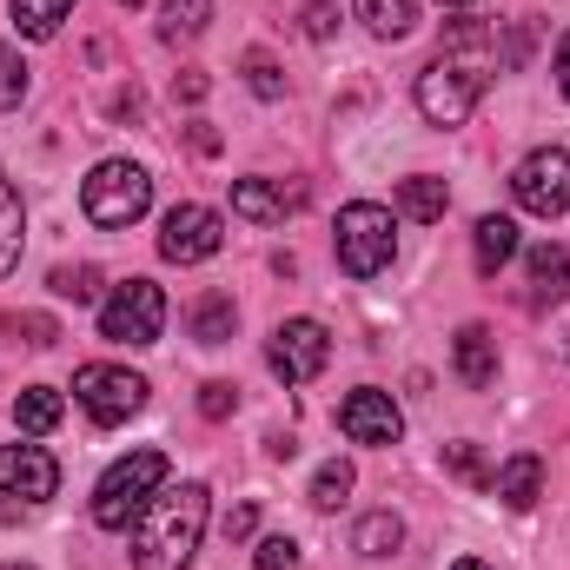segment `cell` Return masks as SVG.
<instances>
[{"instance_id":"6da1fadb","label":"cell","mask_w":570,"mask_h":570,"mask_svg":"<svg viewBox=\"0 0 570 570\" xmlns=\"http://www.w3.org/2000/svg\"><path fill=\"white\" fill-rule=\"evenodd\" d=\"M491 67H498V47L478 20H451L444 27V53L419 73V114L431 127H464L471 107L484 100L491 87Z\"/></svg>"},{"instance_id":"7a4b0ae2","label":"cell","mask_w":570,"mask_h":570,"mask_svg":"<svg viewBox=\"0 0 570 570\" xmlns=\"http://www.w3.org/2000/svg\"><path fill=\"white\" fill-rule=\"evenodd\" d=\"M206 518H213L206 484L153 491V504L134 518V570H186L193 558H199Z\"/></svg>"},{"instance_id":"3957f363","label":"cell","mask_w":570,"mask_h":570,"mask_svg":"<svg viewBox=\"0 0 570 570\" xmlns=\"http://www.w3.org/2000/svg\"><path fill=\"white\" fill-rule=\"evenodd\" d=\"M166 471H173V464H166L159 444L127 451V458L100 478V491H94V524H100V531H127L146 504H153V491L166 484Z\"/></svg>"},{"instance_id":"277c9868","label":"cell","mask_w":570,"mask_h":570,"mask_svg":"<svg viewBox=\"0 0 570 570\" xmlns=\"http://www.w3.org/2000/svg\"><path fill=\"white\" fill-rule=\"evenodd\" d=\"M146 206H153V179H146V166H134V159H100L80 179V213L94 226H107V233L134 226Z\"/></svg>"},{"instance_id":"5b68a950","label":"cell","mask_w":570,"mask_h":570,"mask_svg":"<svg viewBox=\"0 0 570 570\" xmlns=\"http://www.w3.org/2000/svg\"><path fill=\"white\" fill-rule=\"evenodd\" d=\"M392 253H399L392 213L372 206V199H352V206L338 213V266H345L352 279H379V273L392 266Z\"/></svg>"},{"instance_id":"8992f818","label":"cell","mask_w":570,"mask_h":570,"mask_svg":"<svg viewBox=\"0 0 570 570\" xmlns=\"http://www.w3.org/2000/svg\"><path fill=\"white\" fill-rule=\"evenodd\" d=\"M159 332H166V292L153 279L114 285V298L100 305V338H114V345H153Z\"/></svg>"},{"instance_id":"52a82bcc","label":"cell","mask_w":570,"mask_h":570,"mask_svg":"<svg viewBox=\"0 0 570 570\" xmlns=\"http://www.w3.org/2000/svg\"><path fill=\"white\" fill-rule=\"evenodd\" d=\"M73 399L94 425H127L146 405V379L127 372V365H80L73 372Z\"/></svg>"},{"instance_id":"ba28073f","label":"cell","mask_w":570,"mask_h":570,"mask_svg":"<svg viewBox=\"0 0 570 570\" xmlns=\"http://www.w3.org/2000/svg\"><path fill=\"white\" fill-rule=\"evenodd\" d=\"M511 193H518V206H524V213H538V219L570 213V153H564V146H538L531 159H518Z\"/></svg>"},{"instance_id":"9c48e42d","label":"cell","mask_w":570,"mask_h":570,"mask_svg":"<svg viewBox=\"0 0 570 570\" xmlns=\"http://www.w3.org/2000/svg\"><path fill=\"white\" fill-rule=\"evenodd\" d=\"M219 246H226V219L213 206H173L159 219V259H173V266H199Z\"/></svg>"},{"instance_id":"30bf717a","label":"cell","mask_w":570,"mask_h":570,"mask_svg":"<svg viewBox=\"0 0 570 570\" xmlns=\"http://www.w3.org/2000/svg\"><path fill=\"white\" fill-rule=\"evenodd\" d=\"M266 358H273V372H279L285 385H312L325 372V358H332V338H325L318 318H285L279 332H273Z\"/></svg>"},{"instance_id":"8fae6325","label":"cell","mask_w":570,"mask_h":570,"mask_svg":"<svg viewBox=\"0 0 570 570\" xmlns=\"http://www.w3.org/2000/svg\"><path fill=\"white\" fill-rule=\"evenodd\" d=\"M0 491L27 498V504H47L60 491V464L40 444H0Z\"/></svg>"},{"instance_id":"7c38bea8","label":"cell","mask_w":570,"mask_h":570,"mask_svg":"<svg viewBox=\"0 0 570 570\" xmlns=\"http://www.w3.org/2000/svg\"><path fill=\"white\" fill-rule=\"evenodd\" d=\"M338 431L352 438V444H399L405 438V419H399V405H392V392H352L345 405H338Z\"/></svg>"},{"instance_id":"4fadbf2b","label":"cell","mask_w":570,"mask_h":570,"mask_svg":"<svg viewBox=\"0 0 570 570\" xmlns=\"http://www.w3.org/2000/svg\"><path fill=\"white\" fill-rule=\"evenodd\" d=\"M491 491H498L511 511H531V504L544 498V458H538V451H518L504 471H491Z\"/></svg>"},{"instance_id":"5bb4252c","label":"cell","mask_w":570,"mask_h":570,"mask_svg":"<svg viewBox=\"0 0 570 570\" xmlns=\"http://www.w3.org/2000/svg\"><path fill=\"white\" fill-rule=\"evenodd\" d=\"M471 246H478V273H484V279H498V273L518 259V226H511L504 213H484V219H478V233H471Z\"/></svg>"},{"instance_id":"9a60e30c","label":"cell","mask_w":570,"mask_h":570,"mask_svg":"<svg viewBox=\"0 0 570 570\" xmlns=\"http://www.w3.org/2000/svg\"><path fill=\"white\" fill-rule=\"evenodd\" d=\"M451 358H458V379H464L471 392H484V385L498 379V338H491L484 325H464V332H458V352H451Z\"/></svg>"},{"instance_id":"2e32d148","label":"cell","mask_w":570,"mask_h":570,"mask_svg":"<svg viewBox=\"0 0 570 570\" xmlns=\"http://www.w3.org/2000/svg\"><path fill=\"white\" fill-rule=\"evenodd\" d=\"M524 273H531V292H538L544 305L570 298V253L564 246H531V253H524Z\"/></svg>"},{"instance_id":"e0dca14e","label":"cell","mask_w":570,"mask_h":570,"mask_svg":"<svg viewBox=\"0 0 570 570\" xmlns=\"http://www.w3.org/2000/svg\"><path fill=\"white\" fill-rule=\"evenodd\" d=\"M285 206H298V199H285L279 186H266V179H239V186H233V213L253 219V226H279Z\"/></svg>"},{"instance_id":"ac0fdd59","label":"cell","mask_w":570,"mask_h":570,"mask_svg":"<svg viewBox=\"0 0 570 570\" xmlns=\"http://www.w3.org/2000/svg\"><path fill=\"white\" fill-rule=\"evenodd\" d=\"M186 325H193V338H199V345H226V338H233V325H239V305H233L226 292H206V298L193 305V318H186Z\"/></svg>"},{"instance_id":"d6986e66","label":"cell","mask_w":570,"mask_h":570,"mask_svg":"<svg viewBox=\"0 0 570 570\" xmlns=\"http://www.w3.org/2000/svg\"><path fill=\"white\" fill-rule=\"evenodd\" d=\"M20 246H27V206H20V193L7 186V173H0V279L20 266Z\"/></svg>"},{"instance_id":"ffe728a7","label":"cell","mask_w":570,"mask_h":570,"mask_svg":"<svg viewBox=\"0 0 570 570\" xmlns=\"http://www.w3.org/2000/svg\"><path fill=\"white\" fill-rule=\"evenodd\" d=\"M444 206H451V193H444V179H431V173H412V179L399 186V213L419 219V226L444 219Z\"/></svg>"},{"instance_id":"44dd1931","label":"cell","mask_w":570,"mask_h":570,"mask_svg":"<svg viewBox=\"0 0 570 570\" xmlns=\"http://www.w3.org/2000/svg\"><path fill=\"white\" fill-rule=\"evenodd\" d=\"M60 412H67V399H60L53 385H27V392L13 399V425H20V431H33V438L60 425Z\"/></svg>"},{"instance_id":"7402d4cb","label":"cell","mask_w":570,"mask_h":570,"mask_svg":"<svg viewBox=\"0 0 570 570\" xmlns=\"http://www.w3.org/2000/svg\"><path fill=\"white\" fill-rule=\"evenodd\" d=\"M358 20L379 33V40H405L419 27V0H358Z\"/></svg>"},{"instance_id":"603a6c76","label":"cell","mask_w":570,"mask_h":570,"mask_svg":"<svg viewBox=\"0 0 570 570\" xmlns=\"http://www.w3.org/2000/svg\"><path fill=\"white\" fill-rule=\"evenodd\" d=\"M206 20H213V0H166L159 7V40H199L206 33Z\"/></svg>"},{"instance_id":"cb8c5ba5","label":"cell","mask_w":570,"mask_h":570,"mask_svg":"<svg viewBox=\"0 0 570 570\" xmlns=\"http://www.w3.org/2000/svg\"><path fill=\"white\" fill-rule=\"evenodd\" d=\"M67 13H73V0H13V27L27 40H53Z\"/></svg>"},{"instance_id":"d4e9b609","label":"cell","mask_w":570,"mask_h":570,"mask_svg":"<svg viewBox=\"0 0 570 570\" xmlns=\"http://www.w3.org/2000/svg\"><path fill=\"white\" fill-rule=\"evenodd\" d=\"M352 544H358L365 558H392V551L405 544V524H399L392 511H372V518L358 524V538H352Z\"/></svg>"},{"instance_id":"484cf974","label":"cell","mask_w":570,"mask_h":570,"mask_svg":"<svg viewBox=\"0 0 570 570\" xmlns=\"http://www.w3.org/2000/svg\"><path fill=\"white\" fill-rule=\"evenodd\" d=\"M345 491H352V464H345V458L318 464V478H312V504H318V511H338Z\"/></svg>"},{"instance_id":"4316f807","label":"cell","mask_w":570,"mask_h":570,"mask_svg":"<svg viewBox=\"0 0 570 570\" xmlns=\"http://www.w3.org/2000/svg\"><path fill=\"white\" fill-rule=\"evenodd\" d=\"M246 87H253L259 100H285V73H279V60L253 47V53H246Z\"/></svg>"},{"instance_id":"83f0119b","label":"cell","mask_w":570,"mask_h":570,"mask_svg":"<svg viewBox=\"0 0 570 570\" xmlns=\"http://www.w3.org/2000/svg\"><path fill=\"white\" fill-rule=\"evenodd\" d=\"M53 292L73 298V305H94V298H100V273H94V266H60V273H53Z\"/></svg>"},{"instance_id":"f1b7e54d","label":"cell","mask_w":570,"mask_h":570,"mask_svg":"<svg viewBox=\"0 0 570 570\" xmlns=\"http://www.w3.org/2000/svg\"><path fill=\"white\" fill-rule=\"evenodd\" d=\"M27 100V60L0 40V107H20Z\"/></svg>"},{"instance_id":"f546056e","label":"cell","mask_w":570,"mask_h":570,"mask_svg":"<svg viewBox=\"0 0 570 570\" xmlns=\"http://www.w3.org/2000/svg\"><path fill=\"white\" fill-rule=\"evenodd\" d=\"M298 33H305V40H332V33H338V7H332V0H312V7L298 13Z\"/></svg>"},{"instance_id":"4dcf8cb0","label":"cell","mask_w":570,"mask_h":570,"mask_svg":"<svg viewBox=\"0 0 570 570\" xmlns=\"http://www.w3.org/2000/svg\"><path fill=\"white\" fill-rule=\"evenodd\" d=\"M444 458H451V471H458L464 484H491V471H484V458H478L471 444H444Z\"/></svg>"},{"instance_id":"1f68e13d","label":"cell","mask_w":570,"mask_h":570,"mask_svg":"<svg viewBox=\"0 0 570 570\" xmlns=\"http://www.w3.org/2000/svg\"><path fill=\"white\" fill-rule=\"evenodd\" d=\"M253 564H259V570H298V544H292V538H266Z\"/></svg>"},{"instance_id":"d6a6232c","label":"cell","mask_w":570,"mask_h":570,"mask_svg":"<svg viewBox=\"0 0 570 570\" xmlns=\"http://www.w3.org/2000/svg\"><path fill=\"white\" fill-rule=\"evenodd\" d=\"M233 405H239V392H233V385H226V379H213V385H206V392H199V412H206V419H226V412H233Z\"/></svg>"},{"instance_id":"836d02e7","label":"cell","mask_w":570,"mask_h":570,"mask_svg":"<svg viewBox=\"0 0 570 570\" xmlns=\"http://www.w3.org/2000/svg\"><path fill=\"white\" fill-rule=\"evenodd\" d=\"M173 100H186V107H193V100H206V73H193V67H186V73H173Z\"/></svg>"},{"instance_id":"e575fe53","label":"cell","mask_w":570,"mask_h":570,"mask_svg":"<svg viewBox=\"0 0 570 570\" xmlns=\"http://www.w3.org/2000/svg\"><path fill=\"white\" fill-rule=\"evenodd\" d=\"M253 524H259V511H253V504H239V511L226 518V538H253Z\"/></svg>"},{"instance_id":"d590c367","label":"cell","mask_w":570,"mask_h":570,"mask_svg":"<svg viewBox=\"0 0 570 570\" xmlns=\"http://www.w3.org/2000/svg\"><path fill=\"white\" fill-rule=\"evenodd\" d=\"M558 94L570 100V33L558 40Z\"/></svg>"},{"instance_id":"8d00e7d4","label":"cell","mask_w":570,"mask_h":570,"mask_svg":"<svg viewBox=\"0 0 570 570\" xmlns=\"http://www.w3.org/2000/svg\"><path fill=\"white\" fill-rule=\"evenodd\" d=\"M193 153H219V134L213 127H193Z\"/></svg>"},{"instance_id":"74e56055","label":"cell","mask_w":570,"mask_h":570,"mask_svg":"<svg viewBox=\"0 0 570 570\" xmlns=\"http://www.w3.org/2000/svg\"><path fill=\"white\" fill-rule=\"evenodd\" d=\"M451 570H491V564H484V558H458Z\"/></svg>"},{"instance_id":"f35d334b","label":"cell","mask_w":570,"mask_h":570,"mask_svg":"<svg viewBox=\"0 0 570 570\" xmlns=\"http://www.w3.org/2000/svg\"><path fill=\"white\" fill-rule=\"evenodd\" d=\"M0 570H33V564H0Z\"/></svg>"},{"instance_id":"ab89813d","label":"cell","mask_w":570,"mask_h":570,"mask_svg":"<svg viewBox=\"0 0 570 570\" xmlns=\"http://www.w3.org/2000/svg\"><path fill=\"white\" fill-rule=\"evenodd\" d=\"M444 7H471V0H444Z\"/></svg>"},{"instance_id":"60d3db41","label":"cell","mask_w":570,"mask_h":570,"mask_svg":"<svg viewBox=\"0 0 570 570\" xmlns=\"http://www.w3.org/2000/svg\"><path fill=\"white\" fill-rule=\"evenodd\" d=\"M120 7H140V0H120Z\"/></svg>"}]
</instances>
